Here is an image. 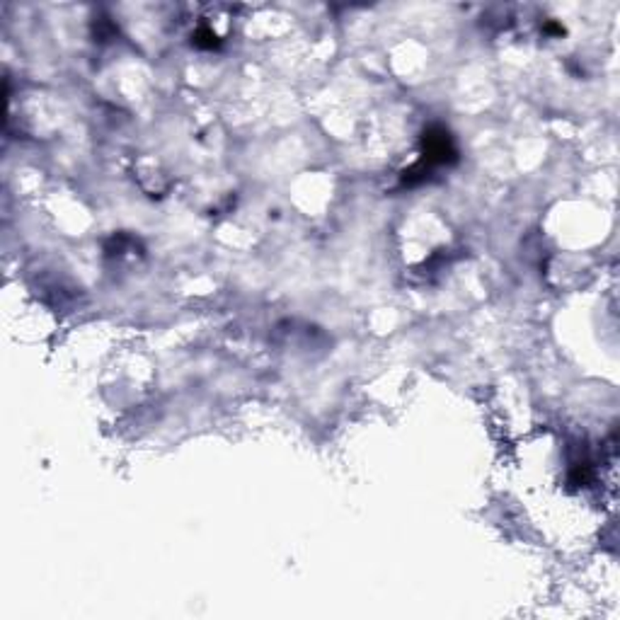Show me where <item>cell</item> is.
Returning a JSON list of instances; mask_svg holds the SVG:
<instances>
[{"mask_svg": "<svg viewBox=\"0 0 620 620\" xmlns=\"http://www.w3.org/2000/svg\"><path fill=\"white\" fill-rule=\"evenodd\" d=\"M456 160V146L449 131L434 126L425 133V165H446Z\"/></svg>", "mask_w": 620, "mask_h": 620, "instance_id": "1", "label": "cell"}]
</instances>
